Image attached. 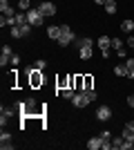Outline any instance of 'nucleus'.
<instances>
[{"instance_id":"34","label":"nucleus","mask_w":134,"mask_h":150,"mask_svg":"<svg viewBox=\"0 0 134 150\" xmlns=\"http://www.w3.org/2000/svg\"><path fill=\"white\" fill-rule=\"evenodd\" d=\"M125 128H130V130H132V132H134V121H130V123H128V125H125Z\"/></svg>"},{"instance_id":"15","label":"nucleus","mask_w":134,"mask_h":150,"mask_svg":"<svg viewBox=\"0 0 134 150\" xmlns=\"http://www.w3.org/2000/svg\"><path fill=\"white\" fill-rule=\"evenodd\" d=\"M125 67H128V76L134 79V58H128V61H125Z\"/></svg>"},{"instance_id":"11","label":"nucleus","mask_w":134,"mask_h":150,"mask_svg":"<svg viewBox=\"0 0 134 150\" xmlns=\"http://www.w3.org/2000/svg\"><path fill=\"white\" fill-rule=\"evenodd\" d=\"M74 43H76V47H78V50H83V47H92V38L81 36V38H76Z\"/></svg>"},{"instance_id":"9","label":"nucleus","mask_w":134,"mask_h":150,"mask_svg":"<svg viewBox=\"0 0 134 150\" xmlns=\"http://www.w3.org/2000/svg\"><path fill=\"white\" fill-rule=\"evenodd\" d=\"M101 146H103V139H101V134H98V137H92V139L87 141V148H89V150H98Z\"/></svg>"},{"instance_id":"21","label":"nucleus","mask_w":134,"mask_h":150,"mask_svg":"<svg viewBox=\"0 0 134 150\" xmlns=\"http://www.w3.org/2000/svg\"><path fill=\"white\" fill-rule=\"evenodd\" d=\"M18 9L20 11H29L32 7H29V0H18Z\"/></svg>"},{"instance_id":"23","label":"nucleus","mask_w":134,"mask_h":150,"mask_svg":"<svg viewBox=\"0 0 134 150\" xmlns=\"http://www.w3.org/2000/svg\"><path fill=\"white\" fill-rule=\"evenodd\" d=\"M101 139H103V144H112V132L103 130V132H101Z\"/></svg>"},{"instance_id":"4","label":"nucleus","mask_w":134,"mask_h":150,"mask_svg":"<svg viewBox=\"0 0 134 150\" xmlns=\"http://www.w3.org/2000/svg\"><path fill=\"white\" fill-rule=\"evenodd\" d=\"M43 20H45V16L38 11V9H29V11H27V23H29L32 27H40Z\"/></svg>"},{"instance_id":"20","label":"nucleus","mask_w":134,"mask_h":150,"mask_svg":"<svg viewBox=\"0 0 134 150\" xmlns=\"http://www.w3.org/2000/svg\"><path fill=\"white\" fill-rule=\"evenodd\" d=\"M11 36L13 38H22V27H20V25H13L11 27Z\"/></svg>"},{"instance_id":"36","label":"nucleus","mask_w":134,"mask_h":150,"mask_svg":"<svg viewBox=\"0 0 134 150\" xmlns=\"http://www.w3.org/2000/svg\"><path fill=\"white\" fill-rule=\"evenodd\" d=\"M128 141H130V144H132V146H134V134H132V137H130V139H128Z\"/></svg>"},{"instance_id":"13","label":"nucleus","mask_w":134,"mask_h":150,"mask_svg":"<svg viewBox=\"0 0 134 150\" xmlns=\"http://www.w3.org/2000/svg\"><path fill=\"white\" fill-rule=\"evenodd\" d=\"M121 31L132 34V31H134V20H123V23H121Z\"/></svg>"},{"instance_id":"24","label":"nucleus","mask_w":134,"mask_h":150,"mask_svg":"<svg viewBox=\"0 0 134 150\" xmlns=\"http://www.w3.org/2000/svg\"><path fill=\"white\" fill-rule=\"evenodd\" d=\"M20 27H22V38H27L32 34V25H29V23H25V25H20Z\"/></svg>"},{"instance_id":"5","label":"nucleus","mask_w":134,"mask_h":150,"mask_svg":"<svg viewBox=\"0 0 134 150\" xmlns=\"http://www.w3.org/2000/svg\"><path fill=\"white\" fill-rule=\"evenodd\" d=\"M72 103H74V108H85L89 103V99L85 96V92H76L72 96Z\"/></svg>"},{"instance_id":"18","label":"nucleus","mask_w":134,"mask_h":150,"mask_svg":"<svg viewBox=\"0 0 134 150\" xmlns=\"http://www.w3.org/2000/svg\"><path fill=\"white\" fill-rule=\"evenodd\" d=\"M116 9H119V7H116V2H114V0L105 2V11H107V13H116Z\"/></svg>"},{"instance_id":"2","label":"nucleus","mask_w":134,"mask_h":150,"mask_svg":"<svg viewBox=\"0 0 134 150\" xmlns=\"http://www.w3.org/2000/svg\"><path fill=\"white\" fill-rule=\"evenodd\" d=\"M25 72H27V76H29V83H32V88H40V85L45 83L43 69H36V67H27Z\"/></svg>"},{"instance_id":"25","label":"nucleus","mask_w":134,"mask_h":150,"mask_svg":"<svg viewBox=\"0 0 134 150\" xmlns=\"http://www.w3.org/2000/svg\"><path fill=\"white\" fill-rule=\"evenodd\" d=\"M34 67H36V69H45V67H47V61H45V58H38V61L34 63Z\"/></svg>"},{"instance_id":"33","label":"nucleus","mask_w":134,"mask_h":150,"mask_svg":"<svg viewBox=\"0 0 134 150\" xmlns=\"http://www.w3.org/2000/svg\"><path fill=\"white\" fill-rule=\"evenodd\" d=\"M128 45H130V47L134 50V36H128Z\"/></svg>"},{"instance_id":"26","label":"nucleus","mask_w":134,"mask_h":150,"mask_svg":"<svg viewBox=\"0 0 134 150\" xmlns=\"http://www.w3.org/2000/svg\"><path fill=\"white\" fill-rule=\"evenodd\" d=\"M83 92H85V96L89 99V103H92V101H96V92H94V90H83Z\"/></svg>"},{"instance_id":"31","label":"nucleus","mask_w":134,"mask_h":150,"mask_svg":"<svg viewBox=\"0 0 134 150\" xmlns=\"http://www.w3.org/2000/svg\"><path fill=\"white\" fill-rule=\"evenodd\" d=\"M128 105L134 110V94H130V96H128Z\"/></svg>"},{"instance_id":"14","label":"nucleus","mask_w":134,"mask_h":150,"mask_svg":"<svg viewBox=\"0 0 134 150\" xmlns=\"http://www.w3.org/2000/svg\"><path fill=\"white\" fill-rule=\"evenodd\" d=\"M34 108H36V101H34V99H27V101H25V105H22V112H20V114H25V112H32Z\"/></svg>"},{"instance_id":"22","label":"nucleus","mask_w":134,"mask_h":150,"mask_svg":"<svg viewBox=\"0 0 134 150\" xmlns=\"http://www.w3.org/2000/svg\"><path fill=\"white\" fill-rule=\"evenodd\" d=\"M60 94H63V99H69L72 101V96H74V88H63V92H60Z\"/></svg>"},{"instance_id":"7","label":"nucleus","mask_w":134,"mask_h":150,"mask_svg":"<svg viewBox=\"0 0 134 150\" xmlns=\"http://www.w3.org/2000/svg\"><path fill=\"white\" fill-rule=\"evenodd\" d=\"M0 148H2V150H11V148H13L11 134H9V132H5V130H2V134H0Z\"/></svg>"},{"instance_id":"10","label":"nucleus","mask_w":134,"mask_h":150,"mask_svg":"<svg viewBox=\"0 0 134 150\" xmlns=\"http://www.w3.org/2000/svg\"><path fill=\"white\" fill-rule=\"evenodd\" d=\"M109 45H112V38H109V36H101V38H98V47H101V52H109Z\"/></svg>"},{"instance_id":"28","label":"nucleus","mask_w":134,"mask_h":150,"mask_svg":"<svg viewBox=\"0 0 134 150\" xmlns=\"http://www.w3.org/2000/svg\"><path fill=\"white\" fill-rule=\"evenodd\" d=\"M9 7H11V5H9V0H0V11H2V13H5Z\"/></svg>"},{"instance_id":"30","label":"nucleus","mask_w":134,"mask_h":150,"mask_svg":"<svg viewBox=\"0 0 134 150\" xmlns=\"http://www.w3.org/2000/svg\"><path fill=\"white\" fill-rule=\"evenodd\" d=\"M116 56L125 58V56H128V50H125V47H121V50H116Z\"/></svg>"},{"instance_id":"35","label":"nucleus","mask_w":134,"mask_h":150,"mask_svg":"<svg viewBox=\"0 0 134 150\" xmlns=\"http://www.w3.org/2000/svg\"><path fill=\"white\" fill-rule=\"evenodd\" d=\"M96 5H105V2H109V0H94Z\"/></svg>"},{"instance_id":"16","label":"nucleus","mask_w":134,"mask_h":150,"mask_svg":"<svg viewBox=\"0 0 134 150\" xmlns=\"http://www.w3.org/2000/svg\"><path fill=\"white\" fill-rule=\"evenodd\" d=\"M114 74L116 76H128V67H125V63H123V65H116V67H114Z\"/></svg>"},{"instance_id":"32","label":"nucleus","mask_w":134,"mask_h":150,"mask_svg":"<svg viewBox=\"0 0 134 150\" xmlns=\"http://www.w3.org/2000/svg\"><path fill=\"white\" fill-rule=\"evenodd\" d=\"M18 61H20V58L16 56V54H13V56H11V61H9V63H11V65H18Z\"/></svg>"},{"instance_id":"17","label":"nucleus","mask_w":134,"mask_h":150,"mask_svg":"<svg viewBox=\"0 0 134 150\" xmlns=\"http://www.w3.org/2000/svg\"><path fill=\"white\" fill-rule=\"evenodd\" d=\"M13 18H16V25H25V23H27V11H25V13H22V11L16 13Z\"/></svg>"},{"instance_id":"1","label":"nucleus","mask_w":134,"mask_h":150,"mask_svg":"<svg viewBox=\"0 0 134 150\" xmlns=\"http://www.w3.org/2000/svg\"><path fill=\"white\" fill-rule=\"evenodd\" d=\"M76 36H74V31H72L69 25H60V36H58V45L60 47H67L69 43H74Z\"/></svg>"},{"instance_id":"8","label":"nucleus","mask_w":134,"mask_h":150,"mask_svg":"<svg viewBox=\"0 0 134 150\" xmlns=\"http://www.w3.org/2000/svg\"><path fill=\"white\" fill-rule=\"evenodd\" d=\"M11 56H13V52H11V47H9V45H5V47H2V56H0V65H2V67H5L7 63L11 61Z\"/></svg>"},{"instance_id":"12","label":"nucleus","mask_w":134,"mask_h":150,"mask_svg":"<svg viewBox=\"0 0 134 150\" xmlns=\"http://www.w3.org/2000/svg\"><path fill=\"white\" fill-rule=\"evenodd\" d=\"M47 36H49V38H54V40H58V36H60V27H58V25L47 27Z\"/></svg>"},{"instance_id":"6","label":"nucleus","mask_w":134,"mask_h":150,"mask_svg":"<svg viewBox=\"0 0 134 150\" xmlns=\"http://www.w3.org/2000/svg\"><path fill=\"white\" fill-rule=\"evenodd\" d=\"M109 117H112V108L109 105H101L98 110H96V119L98 121H107Z\"/></svg>"},{"instance_id":"27","label":"nucleus","mask_w":134,"mask_h":150,"mask_svg":"<svg viewBox=\"0 0 134 150\" xmlns=\"http://www.w3.org/2000/svg\"><path fill=\"white\" fill-rule=\"evenodd\" d=\"M112 47H114V50H121V47H123V40H121V38H112Z\"/></svg>"},{"instance_id":"29","label":"nucleus","mask_w":134,"mask_h":150,"mask_svg":"<svg viewBox=\"0 0 134 150\" xmlns=\"http://www.w3.org/2000/svg\"><path fill=\"white\" fill-rule=\"evenodd\" d=\"M92 76H85V85H83V90H92Z\"/></svg>"},{"instance_id":"3","label":"nucleus","mask_w":134,"mask_h":150,"mask_svg":"<svg viewBox=\"0 0 134 150\" xmlns=\"http://www.w3.org/2000/svg\"><path fill=\"white\" fill-rule=\"evenodd\" d=\"M36 9L43 13L45 18H51V16H56V5H54V2H49V0H43V2H40Z\"/></svg>"},{"instance_id":"19","label":"nucleus","mask_w":134,"mask_h":150,"mask_svg":"<svg viewBox=\"0 0 134 150\" xmlns=\"http://www.w3.org/2000/svg\"><path fill=\"white\" fill-rule=\"evenodd\" d=\"M78 54H81L83 61H87V58L92 56V47H83V50H78Z\"/></svg>"}]
</instances>
